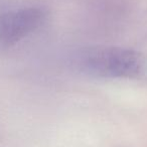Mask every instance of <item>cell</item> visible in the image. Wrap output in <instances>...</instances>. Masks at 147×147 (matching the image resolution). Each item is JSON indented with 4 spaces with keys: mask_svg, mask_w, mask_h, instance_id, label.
Instances as JSON below:
<instances>
[{
    "mask_svg": "<svg viewBox=\"0 0 147 147\" xmlns=\"http://www.w3.org/2000/svg\"><path fill=\"white\" fill-rule=\"evenodd\" d=\"M75 65L85 75L110 80H138L146 75V57L127 47H87L75 55Z\"/></svg>",
    "mask_w": 147,
    "mask_h": 147,
    "instance_id": "obj_1",
    "label": "cell"
},
{
    "mask_svg": "<svg viewBox=\"0 0 147 147\" xmlns=\"http://www.w3.org/2000/svg\"><path fill=\"white\" fill-rule=\"evenodd\" d=\"M47 20V12L39 7H23L0 14V49L26 38Z\"/></svg>",
    "mask_w": 147,
    "mask_h": 147,
    "instance_id": "obj_2",
    "label": "cell"
}]
</instances>
